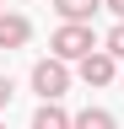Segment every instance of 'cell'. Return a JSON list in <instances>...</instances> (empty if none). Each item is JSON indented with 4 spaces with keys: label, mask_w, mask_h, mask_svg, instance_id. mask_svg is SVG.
Wrapping results in <instances>:
<instances>
[{
    "label": "cell",
    "mask_w": 124,
    "mask_h": 129,
    "mask_svg": "<svg viewBox=\"0 0 124 129\" xmlns=\"http://www.w3.org/2000/svg\"><path fill=\"white\" fill-rule=\"evenodd\" d=\"M97 32L92 27H76V22H59L54 27V38H49V59H65V64H81V59H92L97 54Z\"/></svg>",
    "instance_id": "1"
},
{
    "label": "cell",
    "mask_w": 124,
    "mask_h": 129,
    "mask_svg": "<svg viewBox=\"0 0 124 129\" xmlns=\"http://www.w3.org/2000/svg\"><path fill=\"white\" fill-rule=\"evenodd\" d=\"M33 91L43 102H59V97L70 91V64L65 59H38L33 64Z\"/></svg>",
    "instance_id": "2"
},
{
    "label": "cell",
    "mask_w": 124,
    "mask_h": 129,
    "mask_svg": "<svg viewBox=\"0 0 124 129\" xmlns=\"http://www.w3.org/2000/svg\"><path fill=\"white\" fill-rule=\"evenodd\" d=\"M76 75H81L86 86H113V81H119L124 70H119V59L108 54V48H97L92 59H81V64H76Z\"/></svg>",
    "instance_id": "3"
},
{
    "label": "cell",
    "mask_w": 124,
    "mask_h": 129,
    "mask_svg": "<svg viewBox=\"0 0 124 129\" xmlns=\"http://www.w3.org/2000/svg\"><path fill=\"white\" fill-rule=\"evenodd\" d=\"M33 43V22L22 11H0V48H27Z\"/></svg>",
    "instance_id": "4"
},
{
    "label": "cell",
    "mask_w": 124,
    "mask_h": 129,
    "mask_svg": "<svg viewBox=\"0 0 124 129\" xmlns=\"http://www.w3.org/2000/svg\"><path fill=\"white\" fill-rule=\"evenodd\" d=\"M59 22H76V27H92V16L103 11V0H54Z\"/></svg>",
    "instance_id": "5"
},
{
    "label": "cell",
    "mask_w": 124,
    "mask_h": 129,
    "mask_svg": "<svg viewBox=\"0 0 124 129\" xmlns=\"http://www.w3.org/2000/svg\"><path fill=\"white\" fill-rule=\"evenodd\" d=\"M27 129H76V113H65L59 102H43L38 113H33V124Z\"/></svg>",
    "instance_id": "6"
},
{
    "label": "cell",
    "mask_w": 124,
    "mask_h": 129,
    "mask_svg": "<svg viewBox=\"0 0 124 129\" xmlns=\"http://www.w3.org/2000/svg\"><path fill=\"white\" fill-rule=\"evenodd\" d=\"M76 129H119V124H113L108 108H81L76 113Z\"/></svg>",
    "instance_id": "7"
},
{
    "label": "cell",
    "mask_w": 124,
    "mask_h": 129,
    "mask_svg": "<svg viewBox=\"0 0 124 129\" xmlns=\"http://www.w3.org/2000/svg\"><path fill=\"white\" fill-rule=\"evenodd\" d=\"M103 48H108L113 59H124V22H113V27H108V38H103Z\"/></svg>",
    "instance_id": "8"
},
{
    "label": "cell",
    "mask_w": 124,
    "mask_h": 129,
    "mask_svg": "<svg viewBox=\"0 0 124 129\" xmlns=\"http://www.w3.org/2000/svg\"><path fill=\"white\" fill-rule=\"evenodd\" d=\"M11 97H16V86H11V75H0V113L11 108Z\"/></svg>",
    "instance_id": "9"
},
{
    "label": "cell",
    "mask_w": 124,
    "mask_h": 129,
    "mask_svg": "<svg viewBox=\"0 0 124 129\" xmlns=\"http://www.w3.org/2000/svg\"><path fill=\"white\" fill-rule=\"evenodd\" d=\"M103 11H113V22H124V0H103Z\"/></svg>",
    "instance_id": "10"
},
{
    "label": "cell",
    "mask_w": 124,
    "mask_h": 129,
    "mask_svg": "<svg viewBox=\"0 0 124 129\" xmlns=\"http://www.w3.org/2000/svg\"><path fill=\"white\" fill-rule=\"evenodd\" d=\"M119 86H124V75H119Z\"/></svg>",
    "instance_id": "11"
},
{
    "label": "cell",
    "mask_w": 124,
    "mask_h": 129,
    "mask_svg": "<svg viewBox=\"0 0 124 129\" xmlns=\"http://www.w3.org/2000/svg\"><path fill=\"white\" fill-rule=\"evenodd\" d=\"M0 129H6V124H0Z\"/></svg>",
    "instance_id": "12"
}]
</instances>
